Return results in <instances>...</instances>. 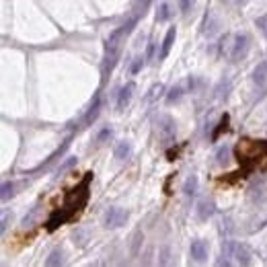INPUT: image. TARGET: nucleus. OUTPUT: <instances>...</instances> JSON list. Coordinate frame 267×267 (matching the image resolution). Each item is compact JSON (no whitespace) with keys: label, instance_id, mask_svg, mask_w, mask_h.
<instances>
[{"label":"nucleus","instance_id":"1","mask_svg":"<svg viewBox=\"0 0 267 267\" xmlns=\"http://www.w3.org/2000/svg\"><path fill=\"white\" fill-rule=\"evenodd\" d=\"M91 181H93V173H86L84 179L81 183L66 191L64 204L58 207V210H54L52 214H49V218L45 222V230L47 232L58 230L60 226H64L66 222L74 220L76 216L84 210V205L88 204V195H91V191H88V185H91Z\"/></svg>","mask_w":267,"mask_h":267},{"label":"nucleus","instance_id":"2","mask_svg":"<svg viewBox=\"0 0 267 267\" xmlns=\"http://www.w3.org/2000/svg\"><path fill=\"white\" fill-rule=\"evenodd\" d=\"M234 156L243 166V175L251 173L253 166L267 156V140H241L234 146Z\"/></svg>","mask_w":267,"mask_h":267},{"label":"nucleus","instance_id":"3","mask_svg":"<svg viewBox=\"0 0 267 267\" xmlns=\"http://www.w3.org/2000/svg\"><path fill=\"white\" fill-rule=\"evenodd\" d=\"M251 49V37L246 33H236L222 39V54L228 56L230 62H241Z\"/></svg>","mask_w":267,"mask_h":267},{"label":"nucleus","instance_id":"4","mask_svg":"<svg viewBox=\"0 0 267 267\" xmlns=\"http://www.w3.org/2000/svg\"><path fill=\"white\" fill-rule=\"evenodd\" d=\"M222 257H224V259H228V261H230V257H234V263H239V265H249L251 263L249 246H246L245 243H236L232 239L222 243Z\"/></svg>","mask_w":267,"mask_h":267},{"label":"nucleus","instance_id":"5","mask_svg":"<svg viewBox=\"0 0 267 267\" xmlns=\"http://www.w3.org/2000/svg\"><path fill=\"white\" fill-rule=\"evenodd\" d=\"M136 25V19H132V21H127L125 25L113 29V31L109 33V37H107V43H105V52H120V45L123 43V39L132 33V29Z\"/></svg>","mask_w":267,"mask_h":267},{"label":"nucleus","instance_id":"6","mask_svg":"<svg viewBox=\"0 0 267 267\" xmlns=\"http://www.w3.org/2000/svg\"><path fill=\"white\" fill-rule=\"evenodd\" d=\"M127 218H130V214H127V210H123V207H109L105 214V226L107 228H122V226L127 222Z\"/></svg>","mask_w":267,"mask_h":267},{"label":"nucleus","instance_id":"7","mask_svg":"<svg viewBox=\"0 0 267 267\" xmlns=\"http://www.w3.org/2000/svg\"><path fill=\"white\" fill-rule=\"evenodd\" d=\"M214 214H216V204H214V200H212V197H202V200L197 202V205H195V216H197V220L207 222Z\"/></svg>","mask_w":267,"mask_h":267},{"label":"nucleus","instance_id":"8","mask_svg":"<svg viewBox=\"0 0 267 267\" xmlns=\"http://www.w3.org/2000/svg\"><path fill=\"white\" fill-rule=\"evenodd\" d=\"M207 251H210V245H207V241H204V239H195L191 243V246H189V255L193 257V261H197V263H202V261L207 259Z\"/></svg>","mask_w":267,"mask_h":267},{"label":"nucleus","instance_id":"9","mask_svg":"<svg viewBox=\"0 0 267 267\" xmlns=\"http://www.w3.org/2000/svg\"><path fill=\"white\" fill-rule=\"evenodd\" d=\"M136 91V84L134 82H127L125 86H122V91H120V97H117V111H123L127 103L132 101V95Z\"/></svg>","mask_w":267,"mask_h":267},{"label":"nucleus","instance_id":"10","mask_svg":"<svg viewBox=\"0 0 267 267\" xmlns=\"http://www.w3.org/2000/svg\"><path fill=\"white\" fill-rule=\"evenodd\" d=\"M175 37H177V29L171 27L169 31H166L164 39H163V45H161V52H158V58H156V60H164V58L169 56L171 47H173V43H175Z\"/></svg>","mask_w":267,"mask_h":267},{"label":"nucleus","instance_id":"11","mask_svg":"<svg viewBox=\"0 0 267 267\" xmlns=\"http://www.w3.org/2000/svg\"><path fill=\"white\" fill-rule=\"evenodd\" d=\"M253 82L257 86H263L267 82V62H259L253 70Z\"/></svg>","mask_w":267,"mask_h":267},{"label":"nucleus","instance_id":"12","mask_svg":"<svg viewBox=\"0 0 267 267\" xmlns=\"http://www.w3.org/2000/svg\"><path fill=\"white\" fill-rule=\"evenodd\" d=\"M132 154V144L130 142H125V140H122V142H117L115 144V150H113V156L117 158V161H125L127 156Z\"/></svg>","mask_w":267,"mask_h":267},{"label":"nucleus","instance_id":"13","mask_svg":"<svg viewBox=\"0 0 267 267\" xmlns=\"http://www.w3.org/2000/svg\"><path fill=\"white\" fill-rule=\"evenodd\" d=\"M99 111H101V99H99V95H97L95 101H93V105H91V109H88V113H86V117H84V123H86V125L93 123V122L97 120Z\"/></svg>","mask_w":267,"mask_h":267},{"label":"nucleus","instance_id":"14","mask_svg":"<svg viewBox=\"0 0 267 267\" xmlns=\"http://www.w3.org/2000/svg\"><path fill=\"white\" fill-rule=\"evenodd\" d=\"M197 177L195 175H189L187 177V181H185V185H183V193L187 195V197H193L195 193H197Z\"/></svg>","mask_w":267,"mask_h":267},{"label":"nucleus","instance_id":"15","mask_svg":"<svg viewBox=\"0 0 267 267\" xmlns=\"http://www.w3.org/2000/svg\"><path fill=\"white\" fill-rule=\"evenodd\" d=\"M64 263V253L62 249H54L52 253H49V257L45 259V265L47 267H56V265H62Z\"/></svg>","mask_w":267,"mask_h":267},{"label":"nucleus","instance_id":"16","mask_svg":"<svg viewBox=\"0 0 267 267\" xmlns=\"http://www.w3.org/2000/svg\"><path fill=\"white\" fill-rule=\"evenodd\" d=\"M183 93H185V88L181 86V84H177V86H173L171 91H169V95H166V103L169 105H173V103H177V101H181V97H183Z\"/></svg>","mask_w":267,"mask_h":267},{"label":"nucleus","instance_id":"17","mask_svg":"<svg viewBox=\"0 0 267 267\" xmlns=\"http://www.w3.org/2000/svg\"><path fill=\"white\" fill-rule=\"evenodd\" d=\"M171 19V4L169 2H163L161 6H158V13H156V21L158 23H164Z\"/></svg>","mask_w":267,"mask_h":267},{"label":"nucleus","instance_id":"18","mask_svg":"<svg viewBox=\"0 0 267 267\" xmlns=\"http://www.w3.org/2000/svg\"><path fill=\"white\" fill-rule=\"evenodd\" d=\"M163 136H164V140H173L175 138V125H173V120L171 117H163Z\"/></svg>","mask_w":267,"mask_h":267},{"label":"nucleus","instance_id":"19","mask_svg":"<svg viewBox=\"0 0 267 267\" xmlns=\"http://www.w3.org/2000/svg\"><path fill=\"white\" fill-rule=\"evenodd\" d=\"M226 130H228V115H222V120H220V123H218V127H216V132L212 134V140L216 142V140H218V138L222 136V132H226Z\"/></svg>","mask_w":267,"mask_h":267},{"label":"nucleus","instance_id":"20","mask_svg":"<svg viewBox=\"0 0 267 267\" xmlns=\"http://www.w3.org/2000/svg\"><path fill=\"white\" fill-rule=\"evenodd\" d=\"M15 195V183L13 181H4L2 183V193H0V197H2V202H8V197Z\"/></svg>","mask_w":267,"mask_h":267},{"label":"nucleus","instance_id":"21","mask_svg":"<svg viewBox=\"0 0 267 267\" xmlns=\"http://www.w3.org/2000/svg\"><path fill=\"white\" fill-rule=\"evenodd\" d=\"M111 136H113V130H111V127H105V130L97 136V140H95V142H97V146H103L107 140H109Z\"/></svg>","mask_w":267,"mask_h":267},{"label":"nucleus","instance_id":"22","mask_svg":"<svg viewBox=\"0 0 267 267\" xmlns=\"http://www.w3.org/2000/svg\"><path fill=\"white\" fill-rule=\"evenodd\" d=\"M228 152H230V150H228V146H220V148H218V152H216V161H218L220 164H224L226 161H228Z\"/></svg>","mask_w":267,"mask_h":267},{"label":"nucleus","instance_id":"23","mask_svg":"<svg viewBox=\"0 0 267 267\" xmlns=\"http://www.w3.org/2000/svg\"><path fill=\"white\" fill-rule=\"evenodd\" d=\"M255 27L259 29V31H261L263 35H267V15L257 17V19H255Z\"/></svg>","mask_w":267,"mask_h":267},{"label":"nucleus","instance_id":"24","mask_svg":"<svg viewBox=\"0 0 267 267\" xmlns=\"http://www.w3.org/2000/svg\"><path fill=\"white\" fill-rule=\"evenodd\" d=\"M193 4H195V0H179V8H181L183 15H189V11L193 8Z\"/></svg>","mask_w":267,"mask_h":267},{"label":"nucleus","instance_id":"25","mask_svg":"<svg viewBox=\"0 0 267 267\" xmlns=\"http://www.w3.org/2000/svg\"><path fill=\"white\" fill-rule=\"evenodd\" d=\"M154 47H156L154 41L148 43V47H146V56H144V62H146V64H150V62L154 60Z\"/></svg>","mask_w":267,"mask_h":267},{"label":"nucleus","instance_id":"26","mask_svg":"<svg viewBox=\"0 0 267 267\" xmlns=\"http://www.w3.org/2000/svg\"><path fill=\"white\" fill-rule=\"evenodd\" d=\"M74 164H76V158H74V156H70V158H68V161H66V163L60 166V169H58V175H64L66 171H70Z\"/></svg>","mask_w":267,"mask_h":267},{"label":"nucleus","instance_id":"27","mask_svg":"<svg viewBox=\"0 0 267 267\" xmlns=\"http://www.w3.org/2000/svg\"><path fill=\"white\" fill-rule=\"evenodd\" d=\"M142 64H146V62H142V58H138V60L134 62V66H132V72L136 74L138 70H140V68H142Z\"/></svg>","mask_w":267,"mask_h":267},{"label":"nucleus","instance_id":"28","mask_svg":"<svg viewBox=\"0 0 267 267\" xmlns=\"http://www.w3.org/2000/svg\"><path fill=\"white\" fill-rule=\"evenodd\" d=\"M6 226H8V216L4 214V216H2V232L6 230Z\"/></svg>","mask_w":267,"mask_h":267},{"label":"nucleus","instance_id":"29","mask_svg":"<svg viewBox=\"0 0 267 267\" xmlns=\"http://www.w3.org/2000/svg\"><path fill=\"white\" fill-rule=\"evenodd\" d=\"M140 4H142V8H146L148 4H150V0H140Z\"/></svg>","mask_w":267,"mask_h":267}]
</instances>
